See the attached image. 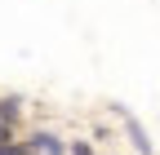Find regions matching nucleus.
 Wrapping results in <instances>:
<instances>
[{"mask_svg":"<svg viewBox=\"0 0 160 155\" xmlns=\"http://www.w3.org/2000/svg\"><path fill=\"white\" fill-rule=\"evenodd\" d=\"M9 142V124H0V146H5Z\"/></svg>","mask_w":160,"mask_h":155,"instance_id":"20e7f679","label":"nucleus"},{"mask_svg":"<svg viewBox=\"0 0 160 155\" xmlns=\"http://www.w3.org/2000/svg\"><path fill=\"white\" fill-rule=\"evenodd\" d=\"M71 155H93V151H89L85 142H76V151H71Z\"/></svg>","mask_w":160,"mask_h":155,"instance_id":"7ed1b4c3","label":"nucleus"},{"mask_svg":"<svg viewBox=\"0 0 160 155\" xmlns=\"http://www.w3.org/2000/svg\"><path fill=\"white\" fill-rule=\"evenodd\" d=\"M36 151H45V155H62L58 138H49V133H40V138H36Z\"/></svg>","mask_w":160,"mask_h":155,"instance_id":"f257e3e1","label":"nucleus"},{"mask_svg":"<svg viewBox=\"0 0 160 155\" xmlns=\"http://www.w3.org/2000/svg\"><path fill=\"white\" fill-rule=\"evenodd\" d=\"M0 155H27V146H0Z\"/></svg>","mask_w":160,"mask_h":155,"instance_id":"f03ea898","label":"nucleus"}]
</instances>
